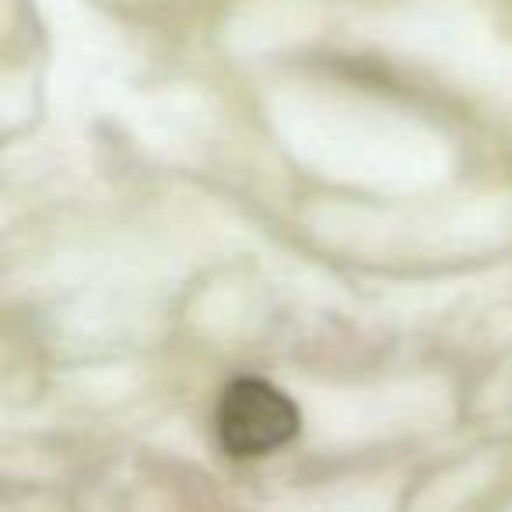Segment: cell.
Wrapping results in <instances>:
<instances>
[{
  "label": "cell",
  "mask_w": 512,
  "mask_h": 512,
  "mask_svg": "<svg viewBox=\"0 0 512 512\" xmlns=\"http://www.w3.org/2000/svg\"><path fill=\"white\" fill-rule=\"evenodd\" d=\"M214 428H218L221 449L235 460L267 456L295 439L299 407L285 390H278L267 379L242 376L221 390Z\"/></svg>",
  "instance_id": "obj_1"
}]
</instances>
